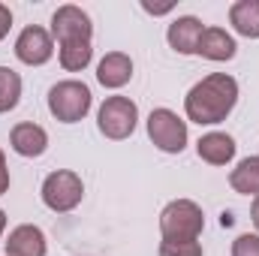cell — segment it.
I'll list each match as a JSON object with an SVG mask.
<instances>
[{"label":"cell","instance_id":"10","mask_svg":"<svg viewBox=\"0 0 259 256\" xmlns=\"http://www.w3.org/2000/svg\"><path fill=\"white\" fill-rule=\"evenodd\" d=\"M202 33H205V24H202L199 18H193V15H184V18H175V21L169 24L166 39H169V46H172L178 55H196Z\"/></svg>","mask_w":259,"mask_h":256},{"label":"cell","instance_id":"14","mask_svg":"<svg viewBox=\"0 0 259 256\" xmlns=\"http://www.w3.org/2000/svg\"><path fill=\"white\" fill-rule=\"evenodd\" d=\"M196 151H199V157H202L205 163H211V166H226V163L235 157V139L226 136V133H208V136L199 139Z\"/></svg>","mask_w":259,"mask_h":256},{"label":"cell","instance_id":"20","mask_svg":"<svg viewBox=\"0 0 259 256\" xmlns=\"http://www.w3.org/2000/svg\"><path fill=\"white\" fill-rule=\"evenodd\" d=\"M9 27H12V12H9L6 3H0V39L9 33Z\"/></svg>","mask_w":259,"mask_h":256},{"label":"cell","instance_id":"23","mask_svg":"<svg viewBox=\"0 0 259 256\" xmlns=\"http://www.w3.org/2000/svg\"><path fill=\"white\" fill-rule=\"evenodd\" d=\"M250 220H253V226L259 229V196L253 199V208H250Z\"/></svg>","mask_w":259,"mask_h":256},{"label":"cell","instance_id":"11","mask_svg":"<svg viewBox=\"0 0 259 256\" xmlns=\"http://www.w3.org/2000/svg\"><path fill=\"white\" fill-rule=\"evenodd\" d=\"M6 256H46V235L39 226L21 223L6 238Z\"/></svg>","mask_w":259,"mask_h":256},{"label":"cell","instance_id":"8","mask_svg":"<svg viewBox=\"0 0 259 256\" xmlns=\"http://www.w3.org/2000/svg\"><path fill=\"white\" fill-rule=\"evenodd\" d=\"M52 55H55V39H52V33L46 27L30 24V27H24L18 33V39H15V58L21 64L42 66L52 61Z\"/></svg>","mask_w":259,"mask_h":256},{"label":"cell","instance_id":"15","mask_svg":"<svg viewBox=\"0 0 259 256\" xmlns=\"http://www.w3.org/2000/svg\"><path fill=\"white\" fill-rule=\"evenodd\" d=\"M229 21L232 27L247 36V39H259V0H238L229 6Z\"/></svg>","mask_w":259,"mask_h":256},{"label":"cell","instance_id":"24","mask_svg":"<svg viewBox=\"0 0 259 256\" xmlns=\"http://www.w3.org/2000/svg\"><path fill=\"white\" fill-rule=\"evenodd\" d=\"M3 229H6V214H3V208H0V235H3Z\"/></svg>","mask_w":259,"mask_h":256},{"label":"cell","instance_id":"19","mask_svg":"<svg viewBox=\"0 0 259 256\" xmlns=\"http://www.w3.org/2000/svg\"><path fill=\"white\" fill-rule=\"evenodd\" d=\"M232 256H259V235H250V232L238 235L232 241Z\"/></svg>","mask_w":259,"mask_h":256},{"label":"cell","instance_id":"5","mask_svg":"<svg viewBox=\"0 0 259 256\" xmlns=\"http://www.w3.org/2000/svg\"><path fill=\"white\" fill-rule=\"evenodd\" d=\"M139 121V106L130 100V97H109L103 106H100V115H97V127L106 139H127L136 130Z\"/></svg>","mask_w":259,"mask_h":256},{"label":"cell","instance_id":"18","mask_svg":"<svg viewBox=\"0 0 259 256\" xmlns=\"http://www.w3.org/2000/svg\"><path fill=\"white\" fill-rule=\"evenodd\" d=\"M160 256H202V244L199 241H163Z\"/></svg>","mask_w":259,"mask_h":256},{"label":"cell","instance_id":"21","mask_svg":"<svg viewBox=\"0 0 259 256\" xmlns=\"http://www.w3.org/2000/svg\"><path fill=\"white\" fill-rule=\"evenodd\" d=\"M9 190V169H6V157H3V151H0V196Z\"/></svg>","mask_w":259,"mask_h":256},{"label":"cell","instance_id":"2","mask_svg":"<svg viewBox=\"0 0 259 256\" xmlns=\"http://www.w3.org/2000/svg\"><path fill=\"white\" fill-rule=\"evenodd\" d=\"M238 103V81L226 72H211L190 88L184 112L196 124H220Z\"/></svg>","mask_w":259,"mask_h":256},{"label":"cell","instance_id":"4","mask_svg":"<svg viewBox=\"0 0 259 256\" xmlns=\"http://www.w3.org/2000/svg\"><path fill=\"white\" fill-rule=\"evenodd\" d=\"M91 88L69 78V81H58L52 91H49V112L61 121V124H75L81 121L88 112H91Z\"/></svg>","mask_w":259,"mask_h":256},{"label":"cell","instance_id":"22","mask_svg":"<svg viewBox=\"0 0 259 256\" xmlns=\"http://www.w3.org/2000/svg\"><path fill=\"white\" fill-rule=\"evenodd\" d=\"M142 9H145V12H151V15H163V12H169V9H172V3H166V6H151V3H142Z\"/></svg>","mask_w":259,"mask_h":256},{"label":"cell","instance_id":"17","mask_svg":"<svg viewBox=\"0 0 259 256\" xmlns=\"http://www.w3.org/2000/svg\"><path fill=\"white\" fill-rule=\"evenodd\" d=\"M21 100V75L9 66H0V115L12 112Z\"/></svg>","mask_w":259,"mask_h":256},{"label":"cell","instance_id":"9","mask_svg":"<svg viewBox=\"0 0 259 256\" xmlns=\"http://www.w3.org/2000/svg\"><path fill=\"white\" fill-rule=\"evenodd\" d=\"M9 145H12V151L21 154V157H42L46 148H49V133L39 127V124L24 121V124H15V127H12Z\"/></svg>","mask_w":259,"mask_h":256},{"label":"cell","instance_id":"16","mask_svg":"<svg viewBox=\"0 0 259 256\" xmlns=\"http://www.w3.org/2000/svg\"><path fill=\"white\" fill-rule=\"evenodd\" d=\"M232 190L241 196H259V157H244L232 175H229Z\"/></svg>","mask_w":259,"mask_h":256},{"label":"cell","instance_id":"13","mask_svg":"<svg viewBox=\"0 0 259 256\" xmlns=\"http://www.w3.org/2000/svg\"><path fill=\"white\" fill-rule=\"evenodd\" d=\"M235 49H238L235 39H232L223 27H205L196 55H202V58H208V61H232V58H235Z\"/></svg>","mask_w":259,"mask_h":256},{"label":"cell","instance_id":"12","mask_svg":"<svg viewBox=\"0 0 259 256\" xmlns=\"http://www.w3.org/2000/svg\"><path fill=\"white\" fill-rule=\"evenodd\" d=\"M97 78L103 88H124L130 78H133V61L124 52H109L100 66H97Z\"/></svg>","mask_w":259,"mask_h":256},{"label":"cell","instance_id":"3","mask_svg":"<svg viewBox=\"0 0 259 256\" xmlns=\"http://www.w3.org/2000/svg\"><path fill=\"white\" fill-rule=\"evenodd\" d=\"M205 229L202 208L190 199H175L160 214V232L163 241H196Z\"/></svg>","mask_w":259,"mask_h":256},{"label":"cell","instance_id":"7","mask_svg":"<svg viewBox=\"0 0 259 256\" xmlns=\"http://www.w3.org/2000/svg\"><path fill=\"white\" fill-rule=\"evenodd\" d=\"M148 136L166 154H181L187 145V124L172 109H154L148 115Z\"/></svg>","mask_w":259,"mask_h":256},{"label":"cell","instance_id":"1","mask_svg":"<svg viewBox=\"0 0 259 256\" xmlns=\"http://www.w3.org/2000/svg\"><path fill=\"white\" fill-rule=\"evenodd\" d=\"M91 33H94L91 15L72 3L61 6L52 15V36L61 42V66L66 72H78L91 64V58H94Z\"/></svg>","mask_w":259,"mask_h":256},{"label":"cell","instance_id":"6","mask_svg":"<svg viewBox=\"0 0 259 256\" xmlns=\"http://www.w3.org/2000/svg\"><path fill=\"white\" fill-rule=\"evenodd\" d=\"M81 196H84V184H81V178H78L75 172H69V169H58V172H52V175L42 181V202H46L52 211H58V214L72 211V208L81 202Z\"/></svg>","mask_w":259,"mask_h":256}]
</instances>
